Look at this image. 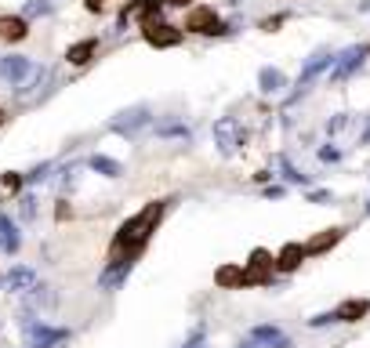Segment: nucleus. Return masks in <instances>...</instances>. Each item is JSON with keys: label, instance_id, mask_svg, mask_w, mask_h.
<instances>
[{"label": "nucleus", "instance_id": "obj_1", "mask_svg": "<svg viewBox=\"0 0 370 348\" xmlns=\"http://www.w3.org/2000/svg\"><path fill=\"white\" fill-rule=\"evenodd\" d=\"M163 218V203H149L146 211H138L135 218H127V222L117 229V240H113V257H135L142 254V247L149 243V236L157 232Z\"/></svg>", "mask_w": 370, "mask_h": 348}, {"label": "nucleus", "instance_id": "obj_2", "mask_svg": "<svg viewBox=\"0 0 370 348\" xmlns=\"http://www.w3.org/2000/svg\"><path fill=\"white\" fill-rule=\"evenodd\" d=\"M146 127H152V109L149 106H131V109H124L109 120V131L120 135V138H138Z\"/></svg>", "mask_w": 370, "mask_h": 348}, {"label": "nucleus", "instance_id": "obj_3", "mask_svg": "<svg viewBox=\"0 0 370 348\" xmlns=\"http://www.w3.org/2000/svg\"><path fill=\"white\" fill-rule=\"evenodd\" d=\"M367 55H370V44H352V47L341 51V55H334V62H330V69H327V84L349 80V76L363 66Z\"/></svg>", "mask_w": 370, "mask_h": 348}, {"label": "nucleus", "instance_id": "obj_4", "mask_svg": "<svg viewBox=\"0 0 370 348\" xmlns=\"http://www.w3.org/2000/svg\"><path fill=\"white\" fill-rule=\"evenodd\" d=\"M142 30H146V40H149L152 47H174V44H182V30H178V25L160 22V8L146 11Z\"/></svg>", "mask_w": 370, "mask_h": 348}, {"label": "nucleus", "instance_id": "obj_5", "mask_svg": "<svg viewBox=\"0 0 370 348\" xmlns=\"http://www.w3.org/2000/svg\"><path fill=\"white\" fill-rule=\"evenodd\" d=\"M211 135H214V146H218L222 156H233V152H236L240 146H244V138H247L236 116H222V120H214Z\"/></svg>", "mask_w": 370, "mask_h": 348}, {"label": "nucleus", "instance_id": "obj_6", "mask_svg": "<svg viewBox=\"0 0 370 348\" xmlns=\"http://www.w3.org/2000/svg\"><path fill=\"white\" fill-rule=\"evenodd\" d=\"M185 30H189V33H229L225 25L218 22V15H214V8H203V4L189 11Z\"/></svg>", "mask_w": 370, "mask_h": 348}, {"label": "nucleus", "instance_id": "obj_7", "mask_svg": "<svg viewBox=\"0 0 370 348\" xmlns=\"http://www.w3.org/2000/svg\"><path fill=\"white\" fill-rule=\"evenodd\" d=\"M269 276H273V257H269V251H254L251 262H247V268H244V287H251V283H269Z\"/></svg>", "mask_w": 370, "mask_h": 348}, {"label": "nucleus", "instance_id": "obj_8", "mask_svg": "<svg viewBox=\"0 0 370 348\" xmlns=\"http://www.w3.org/2000/svg\"><path fill=\"white\" fill-rule=\"evenodd\" d=\"M131 268H135V262H131V257H113V262H109V268L98 276V287H102V290H117L120 283H124L127 276H131Z\"/></svg>", "mask_w": 370, "mask_h": 348}, {"label": "nucleus", "instance_id": "obj_9", "mask_svg": "<svg viewBox=\"0 0 370 348\" xmlns=\"http://www.w3.org/2000/svg\"><path fill=\"white\" fill-rule=\"evenodd\" d=\"M330 62H334V51H327V47H320L309 62H305V69H301V76H298V87H301V91H305V87H309L323 69H330Z\"/></svg>", "mask_w": 370, "mask_h": 348}, {"label": "nucleus", "instance_id": "obj_10", "mask_svg": "<svg viewBox=\"0 0 370 348\" xmlns=\"http://www.w3.org/2000/svg\"><path fill=\"white\" fill-rule=\"evenodd\" d=\"M30 69H33V62L25 55H4V58H0V80H4V84H19Z\"/></svg>", "mask_w": 370, "mask_h": 348}, {"label": "nucleus", "instance_id": "obj_11", "mask_svg": "<svg viewBox=\"0 0 370 348\" xmlns=\"http://www.w3.org/2000/svg\"><path fill=\"white\" fill-rule=\"evenodd\" d=\"M370 312V301L367 298H349L334 308V323H360V319Z\"/></svg>", "mask_w": 370, "mask_h": 348}, {"label": "nucleus", "instance_id": "obj_12", "mask_svg": "<svg viewBox=\"0 0 370 348\" xmlns=\"http://www.w3.org/2000/svg\"><path fill=\"white\" fill-rule=\"evenodd\" d=\"M47 80H51V69H47V66H33V69L15 84V98H30V95L36 91V87H44Z\"/></svg>", "mask_w": 370, "mask_h": 348}, {"label": "nucleus", "instance_id": "obj_13", "mask_svg": "<svg viewBox=\"0 0 370 348\" xmlns=\"http://www.w3.org/2000/svg\"><path fill=\"white\" fill-rule=\"evenodd\" d=\"M25 33H30V22L22 15H0V40L15 44V40H25Z\"/></svg>", "mask_w": 370, "mask_h": 348}, {"label": "nucleus", "instance_id": "obj_14", "mask_svg": "<svg viewBox=\"0 0 370 348\" xmlns=\"http://www.w3.org/2000/svg\"><path fill=\"white\" fill-rule=\"evenodd\" d=\"M301 262H305V247L301 243H287V247L273 257V268H279V272H294Z\"/></svg>", "mask_w": 370, "mask_h": 348}, {"label": "nucleus", "instance_id": "obj_15", "mask_svg": "<svg viewBox=\"0 0 370 348\" xmlns=\"http://www.w3.org/2000/svg\"><path fill=\"white\" fill-rule=\"evenodd\" d=\"M19 247H22V236H19V225L11 222V218L0 211V251L4 254H19Z\"/></svg>", "mask_w": 370, "mask_h": 348}, {"label": "nucleus", "instance_id": "obj_16", "mask_svg": "<svg viewBox=\"0 0 370 348\" xmlns=\"http://www.w3.org/2000/svg\"><path fill=\"white\" fill-rule=\"evenodd\" d=\"M251 341L254 345H269V348H290V338L279 327H254L251 330Z\"/></svg>", "mask_w": 370, "mask_h": 348}, {"label": "nucleus", "instance_id": "obj_17", "mask_svg": "<svg viewBox=\"0 0 370 348\" xmlns=\"http://www.w3.org/2000/svg\"><path fill=\"white\" fill-rule=\"evenodd\" d=\"M258 87H262V95H279L287 87V76L284 69H276V66H265L258 69Z\"/></svg>", "mask_w": 370, "mask_h": 348}, {"label": "nucleus", "instance_id": "obj_18", "mask_svg": "<svg viewBox=\"0 0 370 348\" xmlns=\"http://www.w3.org/2000/svg\"><path fill=\"white\" fill-rule=\"evenodd\" d=\"M95 51H98V40H95V36H87V40L73 44V47L66 51V58H69V66H87V62L95 58Z\"/></svg>", "mask_w": 370, "mask_h": 348}, {"label": "nucleus", "instance_id": "obj_19", "mask_svg": "<svg viewBox=\"0 0 370 348\" xmlns=\"http://www.w3.org/2000/svg\"><path fill=\"white\" fill-rule=\"evenodd\" d=\"M8 290H15V294H22V290H30L33 287V283H36V272H33V268H25V265H15V268H11V272H8Z\"/></svg>", "mask_w": 370, "mask_h": 348}, {"label": "nucleus", "instance_id": "obj_20", "mask_svg": "<svg viewBox=\"0 0 370 348\" xmlns=\"http://www.w3.org/2000/svg\"><path fill=\"white\" fill-rule=\"evenodd\" d=\"M87 167H91L95 174H102V178H120V174H124L120 160H113V156H102V152H95V156H87Z\"/></svg>", "mask_w": 370, "mask_h": 348}, {"label": "nucleus", "instance_id": "obj_21", "mask_svg": "<svg viewBox=\"0 0 370 348\" xmlns=\"http://www.w3.org/2000/svg\"><path fill=\"white\" fill-rule=\"evenodd\" d=\"M341 236H345V229H327V232H320L316 240L305 243V257H309V254H323L327 247H334V243H338Z\"/></svg>", "mask_w": 370, "mask_h": 348}, {"label": "nucleus", "instance_id": "obj_22", "mask_svg": "<svg viewBox=\"0 0 370 348\" xmlns=\"http://www.w3.org/2000/svg\"><path fill=\"white\" fill-rule=\"evenodd\" d=\"M157 135H160V138H182V141L193 138V131H189L185 124H178V120H163V124H157Z\"/></svg>", "mask_w": 370, "mask_h": 348}, {"label": "nucleus", "instance_id": "obj_23", "mask_svg": "<svg viewBox=\"0 0 370 348\" xmlns=\"http://www.w3.org/2000/svg\"><path fill=\"white\" fill-rule=\"evenodd\" d=\"M51 171H55V163H51V160L36 163L33 171H25V174H22V185H41V182H47V174H51Z\"/></svg>", "mask_w": 370, "mask_h": 348}, {"label": "nucleus", "instance_id": "obj_24", "mask_svg": "<svg viewBox=\"0 0 370 348\" xmlns=\"http://www.w3.org/2000/svg\"><path fill=\"white\" fill-rule=\"evenodd\" d=\"M276 163H279V171H284V178H287L290 185H309V174H301V171H298V167L290 163L287 156H276Z\"/></svg>", "mask_w": 370, "mask_h": 348}, {"label": "nucleus", "instance_id": "obj_25", "mask_svg": "<svg viewBox=\"0 0 370 348\" xmlns=\"http://www.w3.org/2000/svg\"><path fill=\"white\" fill-rule=\"evenodd\" d=\"M51 8H55V4H51V0H30V4L22 8V19L30 22V19H41V15H51Z\"/></svg>", "mask_w": 370, "mask_h": 348}, {"label": "nucleus", "instance_id": "obj_26", "mask_svg": "<svg viewBox=\"0 0 370 348\" xmlns=\"http://www.w3.org/2000/svg\"><path fill=\"white\" fill-rule=\"evenodd\" d=\"M218 283L222 287H244V268H222Z\"/></svg>", "mask_w": 370, "mask_h": 348}, {"label": "nucleus", "instance_id": "obj_27", "mask_svg": "<svg viewBox=\"0 0 370 348\" xmlns=\"http://www.w3.org/2000/svg\"><path fill=\"white\" fill-rule=\"evenodd\" d=\"M349 127V113H338V116H330L327 120V135H341Z\"/></svg>", "mask_w": 370, "mask_h": 348}, {"label": "nucleus", "instance_id": "obj_28", "mask_svg": "<svg viewBox=\"0 0 370 348\" xmlns=\"http://www.w3.org/2000/svg\"><path fill=\"white\" fill-rule=\"evenodd\" d=\"M0 185H4L8 192H19V189H22V174H19V171H8L4 178H0Z\"/></svg>", "mask_w": 370, "mask_h": 348}, {"label": "nucleus", "instance_id": "obj_29", "mask_svg": "<svg viewBox=\"0 0 370 348\" xmlns=\"http://www.w3.org/2000/svg\"><path fill=\"white\" fill-rule=\"evenodd\" d=\"M19 211H22L25 222H33V218H36V200H33V196H22V200H19Z\"/></svg>", "mask_w": 370, "mask_h": 348}, {"label": "nucleus", "instance_id": "obj_30", "mask_svg": "<svg viewBox=\"0 0 370 348\" xmlns=\"http://www.w3.org/2000/svg\"><path fill=\"white\" fill-rule=\"evenodd\" d=\"M320 160H323V163H338V160H341V149L323 146V149H320Z\"/></svg>", "mask_w": 370, "mask_h": 348}, {"label": "nucleus", "instance_id": "obj_31", "mask_svg": "<svg viewBox=\"0 0 370 348\" xmlns=\"http://www.w3.org/2000/svg\"><path fill=\"white\" fill-rule=\"evenodd\" d=\"M182 348H207V341H203V330H193V338H189Z\"/></svg>", "mask_w": 370, "mask_h": 348}, {"label": "nucleus", "instance_id": "obj_32", "mask_svg": "<svg viewBox=\"0 0 370 348\" xmlns=\"http://www.w3.org/2000/svg\"><path fill=\"white\" fill-rule=\"evenodd\" d=\"M284 22H287V15H276V19H265V22H262V30H269V33H273V30H276V25H284Z\"/></svg>", "mask_w": 370, "mask_h": 348}, {"label": "nucleus", "instance_id": "obj_33", "mask_svg": "<svg viewBox=\"0 0 370 348\" xmlns=\"http://www.w3.org/2000/svg\"><path fill=\"white\" fill-rule=\"evenodd\" d=\"M279 196H284V185H269V189H265V200H279Z\"/></svg>", "mask_w": 370, "mask_h": 348}, {"label": "nucleus", "instance_id": "obj_34", "mask_svg": "<svg viewBox=\"0 0 370 348\" xmlns=\"http://www.w3.org/2000/svg\"><path fill=\"white\" fill-rule=\"evenodd\" d=\"M309 200H312V203H327L330 192H309Z\"/></svg>", "mask_w": 370, "mask_h": 348}, {"label": "nucleus", "instance_id": "obj_35", "mask_svg": "<svg viewBox=\"0 0 370 348\" xmlns=\"http://www.w3.org/2000/svg\"><path fill=\"white\" fill-rule=\"evenodd\" d=\"M152 4H171V8H185V0H152Z\"/></svg>", "mask_w": 370, "mask_h": 348}, {"label": "nucleus", "instance_id": "obj_36", "mask_svg": "<svg viewBox=\"0 0 370 348\" xmlns=\"http://www.w3.org/2000/svg\"><path fill=\"white\" fill-rule=\"evenodd\" d=\"M102 4H106V0H87V11H102Z\"/></svg>", "mask_w": 370, "mask_h": 348}, {"label": "nucleus", "instance_id": "obj_37", "mask_svg": "<svg viewBox=\"0 0 370 348\" xmlns=\"http://www.w3.org/2000/svg\"><path fill=\"white\" fill-rule=\"evenodd\" d=\"M360 141H363V146H367V141H370V124H367V131L360 135Z\"/></svg>", "mask_w": 370, "mask_h": 348}, {"label": "nucleus", "instance_id": "obj_38", "mask_svg": "<svg viewBox=\"0 0 370 348\" xmlns=\"http://www.w3.org/2000/svg\"><path fill=\"white\" fill-rule=\"evenodd\" d=\"M236 348H258V345H254V341H244V345H236Z\"/></svg>", "mask_w": 370, "mask_h": 348}, {"label": "nucleus", "instance_id": "obj_39", "mask_svg": "<svg viewBox=\"0 0 370 348\" xmlns=\"http://www.w3.org/2000/svg\"><path fill=\"white\" fill-rule=\"evenodd\" d=\"M0 124H4V109H0Z\"/></svg>", "mask_w": 370, "mask_h": 348}, {"label": "nucleus", "instance_id": "obj_40", "mask_svg": "<svg viewBox=\"0 0 370 348\" xmlns=\"http://www.w3.org/2000/svg\"><path fill=\"white\" fill-rule=\"evenodd\" d=\"M367 214H370V203H367Z\"/></svg>", "mask_w": 370, "mask_h": 348}]
</instances>
